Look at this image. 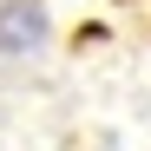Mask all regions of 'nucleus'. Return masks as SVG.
<instances>
[{"mask_svg": "<svg viewBox=\"0 0 151 151\" xmlns=\"http://www.w3.org/2000/svg\"><path fill=\"white\" fill-rule=\"evenodd\" d=\"M40 40H46L40 0H7V7H0V53H33Z\"/></svg>", "mask_w": 151, "mask_h": 151, "instance_id": "f257e3e1", "label": "nucleus"}]
</instances>
